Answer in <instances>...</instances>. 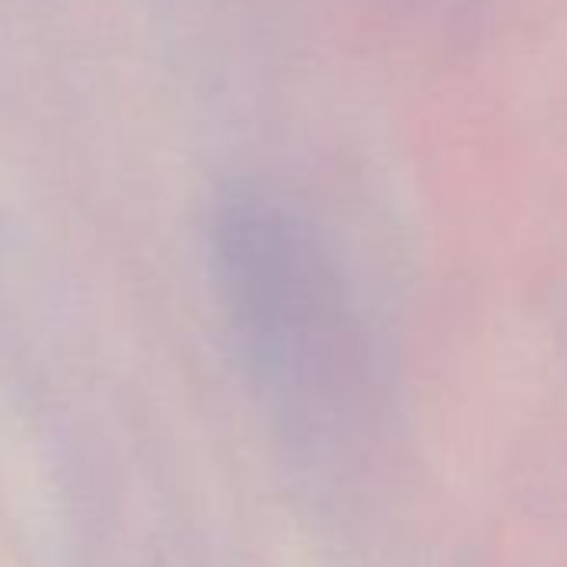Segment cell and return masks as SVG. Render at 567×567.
<instances>
[]
</instances>
